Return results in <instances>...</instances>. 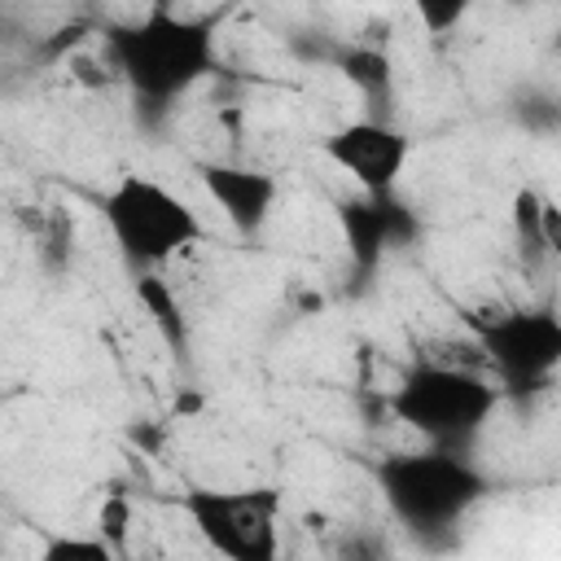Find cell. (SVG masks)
I'll return each instance as SVG.
<instances>
[{"mask_svg":"<svg viewBox=\"0 0 561 561\" xmlns=\"http://www.w3.org/2000/svg\"><path fill=\"white\" fill-rule=\"evenodd\" d=\"M105 57L127 83L136 118L158 127L215 70V31L202 18L153 4L136 22H118L105 31Z\"/></svg>","mask_w":561,"mask_h":561,"instance_id":"cell-1","label":"cell"},{"mask_svg":"<svg viewBox=\"0 0 561 561\" xmlns=\"http://www.w3.org/2000/svg\"><path fill=\"white\" fill-rule=\"evenodd\" d=\"M377 491L390 517L416 543H447L456 526L491 495V482L465 451L421 447L386 456L377 465Z\"/></svg>","mask_w":561,"mask_h":561,"instance_id":"cell-2","label":"cell"},{"mask_svg":"<svg viewBox=\"0 0 561 561\" xmlns=\"http://www.w3.org/2000/svg\"><path fill=\"white\" fill-rule=\"evenodd\" d=\"M386 408L425 447L465 451L500 408V386L460 364H412L390 390Z\"/></svg>","mask_w":561,"mask_h":561,"instance_id":"cell-3","label":"cell"},{"mask_svg":"<svg viewBox=\"0 0 561 561\" xmlns=\"http://www.w3.org/2000/svg\"><path fill=\"white\" fill-rule=\"evenodd\" d=\"M101 219L110 228V241L118 245L123 263L140 272H158L175 254H184L193 241H202V215L167 184L123 171L105 197Z\"/></svg>","mask_w":561,"mask_h":561,"instance_id":"cell-4","label":"cell"},{"mask_svg":"<svg viewBox=\"0 0 561 561\" xmlns=\"http://www.w3.org/2000/svg\"><path fill=\"white\" fill-rule=\"evenodd\" d=\"M276 486H188L184 517L224 561H280Z\"/></svg>","mask_w":561,"mask_h":561,"instance_id":"cell-5","label":"cell"},{"mask_svg":"<svg viewBox=\"0 0 561 561\" xmlns=\"http://www.w3.org/2000/svg\"><path fill=\"white\" fill-rule=\"evenodd\" d=\"M478 351L495 368L500 394L539 390L561 368V316L552 307H508L473 316Z\"/></svg>","mask_w":561,"mask_h":561,"instance_id":"cell-6","label":"cell"},{"mask_svg":"<svg viewBox=\"0 0 561 561\" xmlns=\"http://www.w3.org/2000/svg\"><path fill=\"white\" fill-rule=\"evenodd\" d=\"M337 228L346 241L351 272L359 280H373L386 254L408 250L421 237V219L399 193H359L337 202Z\"/></svg>","mask_w":561,"mask_h":561,"instance_id":"cell-7","label":"cell"},{"mask_svg":"<svg viewBox=\"0 0 561 561\" xmlns=\"http://www.w3.org/2000/svg\"><path fill=\"white\" fill-rule=\"evenodd\" d=\"M320 153L337 171H346L359 193H394L412 158V140L386 118H351L320 140Z\"/></svg>","mask_w":561,"mask_h":561,"instance_id":"cell-8","label":"cell"},{"mask_svg":"<svg viewBox=\"0 0 561 561\" xmlns=\"http://www.w3.org/2000/svg\"><path fill=\"white\" fill-rule=\"evenodd\" d=\"M197 180H202L206 197L219 206V215H224L241 237L263 232V224H267L272 210H276L280 184H276L267 171H259V167L210 158V162H197Z\"/></svg>","mask_w":561,"mask_h":561,"instance_id":"cell-9","label":"cell"},{"mask_svg":"<svg viewBox=\"0 0 561 561\" xmlns=\"http://www.w3.org/2000/svg\"><path fill=\"white\" fill-rule=\"evenodd\" d=\"M136 298H140V307L153 316V329L162 333V342H167V346H175V351H188L184 307H180L175 289H171L158 272H140V276H136Z\"/></svg>","mask_w":561,"mask_h":561,"instance_id":"cell-10","label":"cell"},{"mask_svg":"<svg viewBox=\"0 0 561 561\" xmlns=\"http://www.w3.org/2000/svg\"><path fill=\"white\" fill-rule=\"evenodd\" d=\"M337 66H342V75H346L368 101L390 96V57H386L381 48L355 44V48H346V53L337 57Z\"/></svg>","mask_w":561,"mask_h":561,"instance_id":"cell-11","label":"cell"},{"mask_svg":"<svg viewBox=\"0 0 561 561\" xmlns=\"http://www.w3.org/2000/svg\"><path fill=\"white\" fill-rule=\"evenodd\" d=\"M39 561H114V548L96 535H53L39 548Z\"/></svg>","mask_w":561,"mask_h":561,"instance_id":"cell-12","label":"cell"},{"mask_svg":"<svg viewBox=\"0 0 561 561\" xmlns=\"http://www.w3.org/2000/svg\"><path fill=\"white\" fill-rule=\"evenodd\" d=\"M333 561H394V548L381 530H342L337 535V548H333Z\"/></svg>","mask_w":561,"mask_h":561,"instance_id":"cell-13","label":"cell"},{"mask_svg":"<svg viewBox=\"0 0 561 561\" xmlns=\"http://www.w3.org/2000/svg\"><path fill=\"white\" fill-rule=\"evenodd\" d=\"M517 118H522L530 131H557V96L526 88V110H517Z\"/></svg>","mask_w":561,"mask_h":561,"instance_id":"cell-14","label":"cell"},{"mask_svg":"<svg viewBox=\"0 0 561 561\" xmlns=\"http://www.w3.org/2000/svg\"><path fill=\"white\" fill-rule=\"evenodd\" d=\"M465 13H469V4H460V0H447V4H421V22L430 26V35H447Z\"/></svg>","mask_w":561,"mask_h":561,"instance_id":"cell-15","label":"cell"}]
</instances>
